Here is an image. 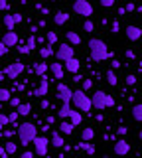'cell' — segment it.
Returning <instances> with one entry per match:
<instances>
[{
  "label": "cell",
  "instance_id": "obj_58",
  "mask_svg": "<svg viewBox=\"0 0 142 158\" xmlns=\"http://www.w3.org/2000/svg\"><path fill=\"white\" fill-rule=\"evenodd\" d=\"M40 2H46V0H40Z\"/></svg>",
  "mask_w": 142,
  "mask_h": 158
},
{
  "label": "cell",
  "instance_id": "obj_28",
  "mask_svg": "<svg viewBox=\"0 0 142 158\" xmlns=\"http://www.w3.org/2000/svg\"><path fill=\"white\" fill-rule=\"evenodd\" d=\"M10 99H12L10 91L4 89V87H0V103H10Z\"/></svg>",
  "mask_w": 142,
  "mask_h": 158
},
{
  "label": "cell",
  "instance_id": "obj_60",
  "mask_svg": "<svg viewBox=\"0 0 142 158\" xmlns=\"http://www.w3.org/2000/svg\"><path fill=\"white\" fill-rule=\"evenodd\" d=\"M43 158H50V156H43Z\"/></svg>",
  "mask_w": 142,
  "mask_h": 158
},
{
  "label": "cell",
  "instance_id": "obj_39",
  "mask_svg": "<svg viewBox=\"0 0 142 158\" xmlns=\"http://www.w3.org/2000/svg\"><path fill=\"white\" fill-rule=\"evenodd\" d=\"M6 53H8V46L2 42V40H0V57H4Z\"/></svg>",
  "mask_w": 142,
  "mask_h": 158
},
{
  "label": "cell",
  "instance_id": "obj_34",
  "mask_svg": "<svg viewBox=\"0 0 142 158\" xmlns=\"http://www.w3.org/2000/svg\"><path fill=\"white\" fill-rule=\"evenodd\" d=\"M46 40H47V44H50V46H53V44L57 42V34L55 32H47L46 34Z\"/></svg>",
  "mask_w": 142,
  "mask_h": 158
},
{
  "label": "cell",
  "instance_id": "obj_44",
  "mask_svg": "<svg viewBox=\"0 0 142 158\" xmlns=\"http://www.w3.org/2000/svg\"><path fill=\"white\" fill-rule=\"evenodd\" d=\"M107 107H115V97L107 95Z\"/></svg>",
  "mask_w": 142,
  "mask_h": 158
},
{
  "label": "cell",
  "instance_id": "obj_23",
  "mask_svg": "<svg viewBox=\"0 0 142 158\" xmlns=\"http://www.w3.org/2000/svg\"><path fill=\"white\" fill-rule=\"evenodd\" d=\"M132 118L138 121V123H142V103H138V105L132 107Z\"/></svg>",
  "mask_w": 142,
  "mask_h": 158
},
{
  "label": "cell",
  "instance_id": "obj_9",
  "mask_svg": "<svg viewBox=\"0 0 142 158\" xmlns=\"http://www.w3.org/2000/svg\"><path fill=\"white\" fill-rule=\"evenodd\" d=\"M24 67L26 65H24L22 61H14V63H10V65L4 69V73L8 75V79H16L20 73H24Z\"/></svg>",
  "mask_w": 142,
  "mask_h": 158
},
{
  "label": "cell",
  "instance_id": "obj_48",
  "mask_svg": "<svg viewBox=\"0 0 142 158\" xmlns=\"http://www.w3.org/2000/svg\"><path fill=\"white\" fill-rule=\"evenodd\" d=\"M111 67H112V69H119V67H120L119 59H112V61H111Z\"/></svg>",
  "mask_w": 142,
  "mask_h": 158
},
{
  "label": "cell",
  "instance_id": "obj_25",
  "mask_svg": "<svg viewBox=\"0 0 142 158\" xmlns=\"http://www.w3.org/2000/svg\"><path fill=\"white\" fill-rule=\"evenodd\" d=\"M69 118H71V125H73V127H79V125H81V121H83V117H81V113H79V111H71Z\"/></svg>",
  "mask_w": 142,
  "mask_h": 158
},
{
  "label": "cell",
  "instance_id": "obj_18",
  "mask_svg": "<svg viewBox=\"0 0 142 158\" xmlns=\"http://www.w3.org/2000/svg\"><path fill=\"white\" fill-rule=\"evenodd\" d=\"M4 26H6V32H14V26H16V20H14V14H6L2 18Z\"/></svg>",
  "mask_w": 142,
  "mask_h": 158
},
{
  "label": "cell",
  "instance_id": "obj_32",
  "mask_svg": "<svg viewBox=\"0 0 142 158\" xmlns=\"http://www.w3.org/2000/svg\"><path fill=\"white\" fill-rule=\"evenodd\" d=\"M26 44H28V48H30V49H36L38 48V38L34 36V34H30L28 40H26Z\"/></svg>",
  "mask_w": 142,
  "mask_h": 158
},
{
  "label": "cell",
  "instance_id": "obj_27",
  "mask_svg": "<svg viewBox=\"0 0 142 158\" xmlns=\"http://www.w3.org/2000/svg\"><path fill=\"white\" fill-rule=\"evenodd\" d=\"M38 52H40L42 57H51V56H55V49H53L51 46H47V48H38Z\"/></svg>",
  "mask_w": 142,
  "mask_h": 158
},
{
  "label": "cell",
  "instance_id": "obj_59",
  "mask_svg": "<svg viewBox=\"0 0 142 158\" xmlns=\"http://www.w3.org/2000/svg\"><path fill=\"white\" fill-rule=\"evenodd\" d=\"M0 109H2V103H0Z\"/></svg>",
  "mask_w": 142,
  "mask_h": 158
},
{
  "label": "cell",
  "instance_id": "obj_46",
  "mask_svg": "<svg viewBox=\"0 0 142 158\" xmlns=\"http://www.w3.org/2000/svg\"><path fill=\"white\" fill-rule=\"evenodd\" d=\"M126 12H134V10H136V6H134V2H128V4H126Z\"/></svg>",
  "mask_w": 142,
  "mask_h": 158
},
{
  "label": "cell",
  "instance_id": "obj_8",
  "mask_svg": "<svg viewBox=\"0 0 142 158\" xmlns=\"http://www.w3.org/2000/svg\"><path fill=\"white\" fill-rule=\"evenodd\" d=\"M107 95L109 93L105 91H95L91 95V101H93V109H97V111H105L107 109Z\"/></svg>",
  "mask_w": 142,
  "mask_h": 158
},
{
  "label": "cell",
  "instance_id": "obj_49",
  "mask_svg": "<svg viewBox=\"0 0 142 158\" xmlns=\"http://www.w3.org/2000/svg\"><path fill=\"white\" fill-rule=\"evenodd\" d=\"M0 158H8V152H6L4 146H0Z\"/></svg>",
  "mask_w": 142,
  "mask_h": 158
},
{
  "label": "cell",
  "instance_id": "obj_16",
  "mask_svg": "<svg viewBox=\"0 0 142 158\" xmlns=\"http://www.w3.org/2000/svg\"><path fill=\"white\" fill-rule=\"evenodd\" d=\"M71 103H63V105L57 109V117L59 118H69V115H71Z\"/></svg>",
  "mask_w": 142,
  "mask_h": 158
},
{
  "label": "cell",
  "instance_id": "obj_2",
  "mask_svg": "<svg viewBox=\"0 0 142 158\" xmlns=\"http://www.w3.org/2000/svg\"><path fill=\"white\" fill-rule=\"evenodd\" d=\"M38 136V128L34 123H22L18 127V140H20L22 146H28L34 142V138Z\"/></svg>",
  "mask_w": 142,
  "mask_h": 158
},
{
  "label": "cell",
  "instance_id": "obj_55",
  "mask_svg": "<svg viewBox=\"0 0 142 158\" xmlns=\"http://www.w3.org/2000/svg\"><path fill=\"white\" fill-rule=\"evenodd\" d=\"M36 32H38V26H32V28H30V34H34V36H36Z\"/></svg>",
  "mask_w": 142,
  "mask_h": 158
},
{
  "label": "cell",
  "instance_id": "obj_57",
  "mask_svg": "<svg viewBox=\"0 0 142 158\" xmlns=\"http://www.w3.org/2000/svg\"><path fill=\"white\" fill-rule=\"evenodd\" d=\"M2 127H4V125H0V132H2Z\"/></svg>",
  "mask_w": 142,
  "mask_h": 158
},
{
  "label": "cell",
  "instance_id": "obj_31",
  "mask_svg": "<svg viewBox=\"0 0 142 158\" xmlns=\"http://www.w3.org/2000/svg\"><path fill=\"white\" fill-rule=\"evenodd\" d=\"M47 69H50V65H47V63H36V73H38V75H46V71H47Z\"/></svg>",
  "mask_w": 142,
  "mask_h": 158
},
{
  "label": "cell",
  "instance_id": "obj_45",
  "mask_svg": "<svg viewBox=\"0 0 142 158\" xmlns=\"http://www.w3.org/2000/svg\"><path fill=\"white\" fill-rule=\"evenodd\" d=\"M83 79H85V77H81L79 73H75V75H73V79H71V81H73V83H81Z\"/></svg>",
  "mask_w": 142,
  "mask_h": 158
},
{
  "label": "cell",
  "instance_id": "obj_54",
  "mask_svg": "<svg viewBox=\"0 0 142 158\" xmlns=\"http://www.w3.org/2000/svg\"><path fill=\"white\" fill-rule=\"evenodd\" d=\"M42 107L47 109V107H50V101H46V99H43V101H42Z\"/></svg>",
  "mask_w": 142,
  "mask_h": 158
},
{
  "label": "cell",
  "instance_id": "obj_13",
  "mask_svg": "<svg viewBox=\"0 0 142 158\" xmlns=\"http://www.w3.org/2000/svg\"><path fill=\"white\" fill-rule=\"evenodd\" d=\"M47 89H50L47 77L42 75V77H40V85H38V89H36V93H34V95H36V97H46V95H47Z\"/></svg>",
  "mask_w": 142,
  "mask_h": 158
},
{
  "label": "cell",
  "instance_id": "obj_10",
  "mask_svg": "<svg viewBox=\"0 0 142 158\" xmlns=\"http://www.w3.org/2000/svg\"><path fill=\"white\" fill-rule=\"evenodd\" d=\"M112 148H115V154H119V156H126L130 152V144H128V140H124V138H116Z\"/></svg>",
  "mask_w": 142,
  "mask_h": 158
},
{
  "label": "cell",
  "instance_id": "obj_21",
  "mask_svg": "<svg viewBox=\"0 0 142 158\" xmlns=\"http://www.w3.org/2000/svg\"><path fill=\"white\" fill-rule=\"evenodd\" d=\"M67 20H69V14H65V12H57L55 16H53V22H55V26H63Z\"/></svg>",
  "mask_w": 142,
  "mask_h": 158
},
{
  "label": "cell",
  "instance_id": "obj_7",
  "mask_svg": "<svg viewBox=\"0 0 142 158\" xmlns=\"http://www.w3.org/2000/svg\"><path fill=\"white\" fill-rule=\"evenodd\" d=\"M55 93H57L55 97L59 99L61 103H71V99H73V91H71V87H69V85H65V83H57Z\"/></svg>",
  "mask_w": 142,
  "mask_h": 158
},
{
  "label": "cell",
  "instance_id": "obj_40",
  "mask_svg": "<svg viewBox=\"0 0 142 158\" xmlns=\"http://www.w3.org/2000/svg\"><path fill=\"white\" fill-rule=\"evenodd\" d=\"M99 2H101L103 8H112L115 6V0H99Z\"/></svg>",
  "mask_w": 142,
  "mask_h": 158
},
{
  "label": "cell",
  "instance_id": "obj_24",
  "mask_svg": "<svg viewBox=\"0 0 142 158\" xmlns=\"http://www.w3.org/2000/svg\"><path fill=\"white\" fill-rule=\"evenodd\" d=\"M16 111L20 113V117H26V115H30V113H32V103H22V105L18 107Z\"/></svg>",
  "mask_w": 142,
  "mask_h": 158
},
{
  "label": "cell",
  "instance_id": "obj_53",
  "mask_svg": "<svg viewBox=\"0 0 142 158\" xmlns=\"http://www.w3.org/2000/svg\"><path fill=\"white\" fill-rule=\"evenodd\" d=\"M14 20H16V24L22 22V14H14Z\"/></svg>",
  "mask_w": 142,
  "mask_h": 158
},
{
  "label": "cell",
  "instance_id": "obj_5",
  "mask_svg": "<svg viewBox=\"0 0 142 158\" xmlns=\"http://www.w3.org/2000/svg\"><path fill=\"white\" fill-rule=\"evenodd\" d=\"M73 12L79 14V16H93V4L89 0H75L73 2Z\"/></svg>",
  "mask_w": 142,
  "mask_h": 158
},
{
  "label": "cell",
  "instance_id": "obj_36",
  "mask_svg": "<svg viewBox=\"0 0 142 158\" xmlns=\"http://www.w3.org/2000/svg\"><path fill=\"white\" fill-rule=\"evenodd\" d=\"M18 52H20V53H24V56H28V53H30L32 49L28 48V44H24V42H22V44H18Z\"/></svg>",
  "mask_w": 142,
  "mask_h": 158
},
{
  "label": "cell",
  "instance_id": "obj_22",
  "mask_svg": "<svg viewBox=\"0 0 142 158\" xmlns=\"http://www.w3.org/2000/svg\"><path fill=\"white\" fill-rule=\"evenodd\" d=\"M73 128H75V127H73L71 123H67V121H61L59 123V132H61V135H71Z\"/></svg>",
  "mask_w": 142,
  "mask_h": 158
},
{
  "label": "cell",
  "instance_id": "obj_33",
  "mask_svg": "<svg viewBox=\"0 0 142 158\" xmlns=\"http://www.w3.org/2000/svg\"><path fill=\"white\" fill-rule=\"evenodd\" d=\"M81 89H83V91H91V89H93V79H83V81H81Z\"/></svg>",
  "mask_w": 142,
  "mask_h": 158
},
{
  "label": "cell",
  "instance_id": "obj_51",
  "mask_svg": "<svg viewBox=\"0 0 142 158\" xmlns=\"http://www.w3.org/2000/svg\"><path fill=\"white\" fill-rule=\"evenodd\" d=\"M20 158H34V152H30V150H26V152H24V154H22Z\"/></svg>",
  "mask_w": 142,
  "mask_h": 158
},
{
  "label": "cell",
  "instance_id": "obj_17",
  "mask_svg": "<svg viewBox=\"0 0 142 158\" xmlns=\"http://www.w3.org/2000/svg\"><path fill=\"white\" fill-rule=\"evenodd\" d=\"M51 146L53 148H63V146H65V140H63L61 132H53V135H51Z\"/></svg>",
  "mask_w": 142,
  "mask_h": 158
},
{
  "label": "cell",
  "instance_id": "obj_50",
  "mask_svg": "<svg viewBox=\"0 0 142 158\" xmlns=\"http://www.w3.org/2000/svg\"><path fill=\"white\" fill-rule=\"evenodd\" d=\"M124 56L128 57V59H134V52H132V49H126V52H124Z\"/></svg>",
  "mask_w": 142,
  "mask_h": 158
},
{
  "label": "cell",
  "instance_id": "obj_12",
  "mask_svg": "<svg viewBox=\"0 0 142 158\" xmlns=\"http://www.w3.org/2000/svg\"><path fill=\"white\" fill-rule=\"evenodd\" d=\"M2 42L6 44L8 48H14V46H18V44H20V38H18V34H16V32H4Z\"/></svg>",
  "mask_w": 142,
  "mask_h": 158
},
{
  "label": "cell",
  "instance_id": "obj_15",
  "mask_svg": "<svg viewBox=\"0 0 142 158\" xmlns=\"http://www.w3.org/2000/svg\"><path fill=\"white\" fill-rule=\"evenodd\" d=\"M50 71L53 73V77L55 79H63V73H65V65H63V63H51L50 65Z\"/></svg>",
  "mask_w": 142,
  "mask_h": 158
},
{
  "label": "cell",
  "instance_id": "obj_47",
  "mask_svg": "<svg viewBox=\"0 0 142 158\" xmlns=\"http://www.w3.org/2000/svg\"><path fill=\"white\" fill-rule=\"evenodd\" d=\"M10 4H8V0H0V10H6Z\"/></svg>",
  "mask_w": 142,
  "mask_h": 158
},
{
  "label": "cell",
  "instance_id": "obj_52",
  "mask_svg": "<svg viewBox=\"0 0 142 158\" xmlns=\"http://www.w3.org/2000/svg\"><path fill=\"white\" fill-rule=\"evenodd\" d=\"M46 123H47V125H53V123H55V117H53V115H50V117L46 118Z\"/></svg>",
  "mask_w": 142,
  "mask_h": 158
},
{
  "label": "cell",
  "instance_id": "obj_43",
  "mask_svg": "<svg viewBox=\"0 0 142 158\" xmlns=\"http://www.w3.org/2000/svg\"><path fill=\"white\" fill-rule=\"evenodd\" d=\"M116 132H119L120 136H124L126 132H128V128H126V127H116Z\"/></svg>",
  "mask_w": 142,
  "mask_h": 158
},
{
  "label": "cell",
  "instance_id": "obj_41",
  "mask_svg": "<svg viewBox=\"0 0 142 158\" xmlns=\"http://www.w3.org/2000/svg\"><path fill=\"white\" fill-rule=\"evenodd\" d=\"M124 79H126V83H128V85H136V75H132V73H128Z\"/></svg>",
  "mask_w": 142,
  "mask_h": 158
},
{
  "label": "cell",
  "instance_id": "obj_14",
  "mask_svg": "<svg viewBox=\"0 0 142 158\" xmlns=\"http://www.w3.org/2000/svg\"><path fill=\"white\" fill-rule=\"evenodd\" d=\"M79 69H81V61L77 57H71V59H67L65 61V71H69V73H79Z\"/></svg>",
  "mask_w": 142,
  "mask_h": 158
},
{
  "label": "cell",
  "instance_id": "obj_3",
  "mask_svg": "<svg viewBox=\"0 0 142 158\" xmlns=\"http://www.w3.org/2000/svg\"><path fill=\"white\" fill-rule=\"evenodd\" d=\"M71 103H73V107L79 109V111H87V113H89L91 109H93L91 97H87V91H83V89H75V91H73Z\"/></svg>",
  "mask_w": 142,
  "mask_h": 158
},
{
  "label": "cell",
  "instance_id": "obj_35",
  "mask_svg": "<svg viewBox=\"0 0 142 158\" xmlns=\"http://www.w3.org/2000/svg\"><path fill=\"white\" fill-rule=\"evenodd\" d=\"M83 30H85V32H95V24H93L91 20H85V22H83Z\"/></svg>",
  "mask_w": 142,
  "mask_h": 158
},
{
  "label": "cell",
  "instance_id": "obj_19",
  "mask_svg": "<svg viewBox=\"0 0 142 158\" xmlns=\"http://www.w3.org/2000/svg\"><path fill=\"white\" fill-rule=\"evenodd\" d=\"M65 38H67V42H69L71 46H79V44L83 42L81 36H79L77 32H67V34H65Z\"/></svg>",
  "mask_w": 142,
  "mask_h": 158
},
{
  "label": "cell",
  "instance_id": "obj_62",
  "mask_svg": "<svg viewBox=\"0 0 142 158\" xmlns=\"http://www.w3.org/2000/svg\"><path fill=\"white\" fill-rule=\"evenodd\" d=\"M128 2H132V0H128Z\"/></svg>",
  "mask_w": 142,
  "mask_h": 158
},
{
  "label": "cell",
  "instance_id": "obj_42",
  "mask_svg": "<svg viewBox=\"0 0 142 158\" xmlns=\"http://www.w3.org/2000/svg\"><path fill=\"white\" fill-rule=\"evenodd\" d=\"M119 30H120V28H119V20H112V24H111V32H112V34H119Z\"/></svg>",
  "mask_w": 142,
  "mask_h": 158
},
{
  "label": "cell",
  "instance_id": "obj_61",
  "mask_svg": "<svg viewBox=\"0 0 142 158\" xmlns=\"http://www.w3.org/2000/svg\"><path fill=\"white\" fill-rule=\"evenodd\" d=\"M0 81H2V77H0Z\"/></svg>",
  "mask_w": 142,
  "mask_h": 158
},
{
  "label": "cell",
  "instance_id": "obj_30",
  "mask_svg": "<svg viewBox=\"0 0 142 158\" xmlns=\"http://www.w3.org/2000/svg\"><path fill=\"white\" fill-rule=\"evenodd\" d=\"M79 148H83V150H85V152H87V154H91V156H93V154H95V146H93V144H91V142H85V140H83V142H81V144H79Z\"/></svg>",
  "mask_w": 142,
  "mask_h": 158
},
{
  "label": "cell",
  "instance_id": "obj_1",
  "mask_svg": "<svg viewBox=\"0 0 142 158\" xmlns=\"http://www.w3.org/2000/svg\"><path fill=\"white\" fill-rule=\"evenodd\" d=\"M87 48H89V56L93 61H105V59L111 57V52L107 48V44L99 38H91L87 42Z\"/></svg>",
  "mask_w": 142,
  "mask_h": 158
},
{
  "label": "cell",
  "instance_id": "obj_4",
  "mask_svg": "<svg viewBox=\"0 0 142 158\" xmlns=\"http://www.w3.org/2000/svg\"><path fill=\"white\" fill-rule=\"evenodd\" d=\"M71 57H75V49L71 48V44H59L55 49V59L57 61H67Z\"/></svg>",
  "mask_w": 142,
  "mask_h": 158
},
{
  "label": "cell",
  "instance_id": "obj_11",
  "mask_svg": "<svg viewBox=\"0 0 142 158\" xmlns=\"http://www.w3.org/2000/svg\"><path fill=\"white\" fill-rule=\"evenodd\" d=\"M124 34H126V38H128L130 42H138V40L142 38V30L138 26H126Z\"/></svg>",
  "mask_w": 142,
  "mask_h": 158
},
{
  "label": "cell",
  "instance_id": "obj_29",
  "mask_svg": "<svg viewBox=\"0 0 142 158\" xmlns=\"http://www.w3.org/2000/svg\"><path fill=\"white\" fill-rule=\"evenodd\" d=\"M4 148H6L8 156H12V154H16V150H18V144H16V142H10V140H8L6 144H4Z\"/></svg>",
  "mask_w": 142,
  "mask_h": 158
},
{
  "label": "cell",
  "instance_id": "obj_37",
  "mask_svg": "<svg viewBox=\"0 0 142 158\" xmlns=\"http://www.w3.org/2000/svg\"><path fill=\"white\" fill-rule=\"evenodd\" d=\"M8 123H10V117H8L6 113L0 111V125H8Z\"/></svg>",
  "mask_w": 142,
  "mask_h": 158
},
{
  "label": "cell",
  "instance_id": "obj_38",
  "mask_svg": "<svg viewBox=\"0 0 142 158\" xmlns=\"http://www.w3.org/2000/svg\"><path fill=\"white\" fill-rule=\"evenodd\" d=\"M22 105V101H20V97H12L10 99V107H14V109H18Z\"/></svg>",
  "mask_w": 142,
  "mask_h": 158
},
{
  "label": "cell",
  "instance_id": "obj_56",
  "mask_svg": "<svg viewBox=\"0 0 142 158\" xmlns=\"http://www.w3.org/2000/svg\"><path fill=\"white\" fill-rule=\"evenodd\" d=\"M138 136H140V140H142V131H140V132H138Z\"/></svg>",
  "mask_w": 142,
  "mask_h": 158
},
{
  "label": "cell",
  "instance_id": "obj_20",
  "mask_svg": "<svg viewBox=\"0 0 142 158\" xmlns=\"http://www.w3.org/2000/svg\"><path fill=\"white\" fill-rule=\"evenodd\" d=\"M81 138H83L85 142H91L93 138H95V131H93L91 127H85V128L81 131Z\"/></svg>",
  "mask_w": 142,
  "mask_h": 158
},
{
  "label": "cell",
  "instance_id": "obj_26",
  "mask_svg": "<svg viewBox=\"0 0 142 158\" xmlns=\"http://www.w3.org/2000/svg\"><path fill=\"white\" fill-rule=\"evenodd\" d=\"M107 83H109V85H112V87L119 83V77H116L115 69H109V71H107Z\"/></svg>",
  "mask_w": 142,
  "mask_h": 158
},
{
  "label": "cell",
  "instance_id": "obj_6",
  "mask_svg": "<svg viewBox=\"0 0 142 158\" xmlns=\"http://www.w3.org/2000/svg\"><path fill=\"white\" fill-rule=\"evenodd\" d=\"M50 144H51V140H47L43 135H40V136H36L34 138V146H36V154L38 156H47V148H50Z\"/></svg>",
  "mask_w": 142,
  "mask_h": 158
}]
</instances>
